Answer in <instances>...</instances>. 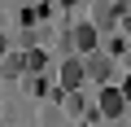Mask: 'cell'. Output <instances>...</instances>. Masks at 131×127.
Masks as SVG:
<instances>
[{"mask_svg":"<svg viewBox=\"0 0 131 127\" xmlns=\"http://www.w3.org/2000/svg\"><path fill=\"white\" fill-rule=\"evenodd\" d=\"M83 79H88V66H83L79 57H70V61L61 66V92H74V88H83Z\"/></svg>","mask_w":131,"mask_h":127,"instance_id":"1","label":"cell"},{"mask_svg":"<svg viewBox=\"0 0 131 127\" xmlns=\"http://www.w3.org/2000/svg\"><path fill=\"white\" fill-rule=\"evenodd\" d=\"M88 79H96V83H109V75H114V61L109 57H101V53H88Z\"/></svg>","mask_w":131,"mask_h":127,"instance_id":"5","label":"cell"},{"mask_svg":"<svg viewBox=\"0 0 131 127\" xmlns=\"http://www.w3.org/2000/svg\"><path fill=\"white\" fill-rule=\"evenodd\" d=\"M57 5H66V9H74V5H83V0H57Z\"/></svg>","mask_w":131,"mask_h":127,"instance_id":"9","label":"cell"},{"mask_svg":"<svg viewBox=\"0 0 131 127\" xmlns=\"http://www.w3.org/2000/svg\"><path fill=\"white\" fill-rule=\"evenodd\" d=\"M118 13H122L118 0H96V5H92V22H96L101 31H109V26L118 22Z\"/></svg>","mask_w":131,"mask_h":127,"instance_id":"2","label":"cell"},{"mask_svg":"<svg viewBox=\"0 0 131 127\" xmlns=\"http://www.w3.org/2000/svg\"><path fill=\"white\" fill-rule=\"evenodd\" d=\"M5 53H9V40H5V35H0V57H5Z\"/></svg>","mask_w":131,"mask_h":127,"instance_id":"10","label":"cell"},{"mask_svg":"<svg viewBox=\"0 0 131 127\" xmlns=\"http://www.w3.org/2000/svg\"><path fill=\"white\" fill-rule=\"evenodd\" d=\"M83 110H88V105H83V96H79V88H74V92H66V114H70V118H79Z\"/></svg>","mask_w":131,"mask_h":127,"instance_id":"8","label":"cell"},{"mask_svg":"<svg viewBox=\"0 0 131 127\" xmlns=\"http://www.w3.org/2000/svg\"><path fill=\"white\" fill-rule=\"evenodd\" d=\"M122 110H127V96L118 88H105L101 92V118H122Z\"/></svg>","mask_w":131,"mask_h":127,"instance_id":"4","label":"cell"},{"mask_svg":"<svg viewBox=\"0 0 131 127\" xmlns=\"http://www.w3.org/2000/svg\"><path fill=\"white\" fill-rule=\"evenodd\" d=\"M22 57H26V70H44V66H48V53H44V48H26Z\"/></svg>","mask_w":131,"mask_h":127,"instance_id":"7","label":"cell"},{"mask_svg":"<svg viewBox=\"0 0 131 127\" xmlns=\"http://www.w3.org/2000/svg\"><path fill=\"white\" fill-rule=\"evenodd\" d=\"M96 35H101V26H96V22H83V26L70 31V44H74L79 53H92V48H96Z\"/></svg>","mask_w":131,"mask_h":127,"instance_id":"3","label":"cell"},{"mask_svg":"<svg viewBox=\"0 0 131 127\" xmlns=\"http://www.w3.org/2000/svg\"><path fill=\"white\" fill-rule=\"evenodd\" d=\"M0 66H5V75L13 79V75H22V70H26V57H18V53H5V57H0Z\"/></svg>","mask_w":131,"mask_h":127,"instance_id":"6","label":"cell"}]
</instances>
